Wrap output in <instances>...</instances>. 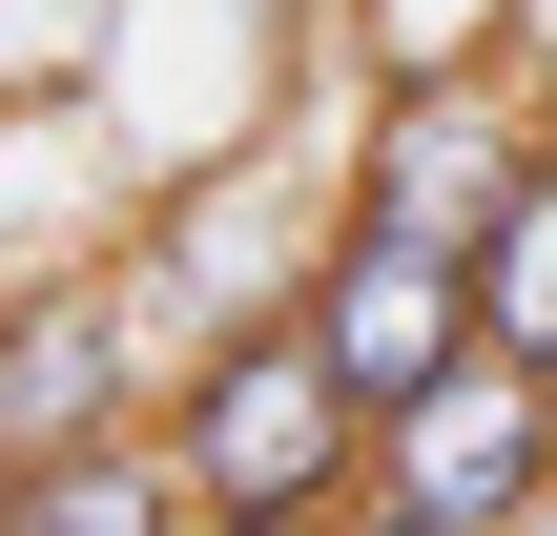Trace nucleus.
Wrapping results in <instances>:
<instances>
[{"instance_id": "5", "label": "nucleus", "mask_w": 557, "mask_h": 536, "mask_svg": "<svg viewBox=\"0 0 557 536\" xmlns=\"http://www.w3.org/2000/svg\"><path fill=\"white\" fill-rule=\"evenodd\" d=\"M517 186H537V145L496 124V83H393V103H372V165H351L372 227H413V248H496Z\"/></svg>"}, {"instance_id": "8", "label": "nucleus", "mask_w": 557, "mask_h": 536, "mask_svg": "<svg viewBox=\"0 0 557 536\" xmlns=\"http://www.w3.org/2000/svg\"><path fill=\"white\" fill-rule=\"evenodd\" d=\"M351 536H475V516H413V496H372V516H351Z\"/></svg>"}, {"instance_id": "10", "label": "nucleus", "mask_w": 557, "mask_h": 536, "mask_svg": "<svg viewBox=\"0 0 557 536\" xmlns=\"http://www.w3.org/2000/svg\"><path fill=\"white\" fill-rule=\"evenodd\" d=\"M517 536H557V496H537V516H517Z\"/></svg>"}, {"instance_id": "7", "label": "nucleus", "mask_w": 557, "mask_h": 536, "mask_svg": "<svg viewBox=\"0 0 557 536\" xmlns=\"http://www.w3.org/2000/svg\"><path fill=\"white\" fill-rule=\"evenodd\" d=\"M475 310H496L517 372H557V145H537V186H517V227L475 248Z\"/></svg>"}, {"instance_id": "2", "label": "nucleus", "mask_w": 557, "mask_h": 536, "mask_svg": "<svg viewBox=\"0 0 557 536\" xmlns=\"http://www.w3.org/2000/svg\"><path fill=\"white\" fill-rule=\"evenodd\" d=\"M310 331H331V372L372 392V413H413V392H455L475 351H496V310H475V248H413V227H331L310 248V289H289Z\"/></svg>"}, {"instance_id": "3", "label": "nucleus", "mask_w": 557, "mask_h": 536, "mask_svg": "<svg viewBox=\"0 0 557 536\" xmlns=\"http://www.w3.org/2000/svg\"><path fill=\"white\" fill-rule=\"evenodd\" d=\"M145 413H165V372H145V310H124L103 269L0 289V475H41V454H83V434H145Z\"/></svg>"}, {"instance_id": "4", "label": "nucleus", "mask_w": 557, "mask_h": 536, "mask_svg": "<svg viewBox=\"0 0 557 536\" xmlns=\"http://www.w3.org/2000/svg\"><path fill=\"white\" fill-rule=\"evenodd\" d=\"M372 496H413V516H475V536H517V516L557 496V372L475 351L455 392H413V413H393V454H372Z\"/></svg>"}, {"instance_id": "1", "label": "nucleus", "mask_w": 557, "mask_h": 536, "mask_svg": "<svg viewBox=\"0 0 557 536\" xmlns=\"http://www.w3.org/2000/svg\"><path fill=\"white\" fill-rule=\"evenodd\" d=\"M165 454H186V496H207V516H372L393 413L331 372V331H310V310H248V331H207V351L165 372Z\"/></svg>"}, {"instance_id": "6", "label": "nucleus", "mask_w": 557, "mask_h": 536, "mask_svg": "<svg viewBox=\"0 0 557 536\" xmlns=\"http://www.w3.org/2000/svg\"><path fill=\"white\" fill-rule=\"evenodd\" d=\"M0 536H207V496H186V454L145 413V434H83L41 475H0Z\"/></svg>"}, {"instance_id": "9", "label": "nucleus", "mask_w": 557, "mask_h": 536, "mask_svg": "<svg viewBox=\"0 0 557 536\" xmlns=\"http://www.w3.org/2000/svg\"><path fill=\"white\" fill-rule=\"evenodd\" d=\"M207 536H351V516H207Z\"/></svg>"}]
</instances>
